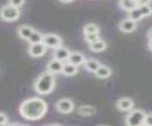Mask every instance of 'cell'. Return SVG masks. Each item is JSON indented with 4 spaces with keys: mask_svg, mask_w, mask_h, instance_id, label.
<instances>
[{
    "mask_svg": "<svg viewBox=\"0 0 152 126\" xmlns=\"http://www.w3.org/2000/svg\"><path fill=\"white\" fill-rule=\"evenodd\" d=\"M96 108L91 105H81L78 108V113L79 115L83 117H90L96 114Z\"/></svg>",
    "mask_w": 152,
    "mask_h": 126,
    "instance_id": "cell-19",
    "label": "cell"
},
{
    "mask_svg": "<svg viewBox=\"0 0 152 126\" xmlns=\"http://www.w3.org/2000/svg\"><path fill=\"white\" fill-rule=\"evenodd\" d=\"M59 1L62 3H70V2L74 1V0H59Z\"/></svg>",
    "mask_w": 152,
    "mask_h": 126,
    "instance_id": "cell-30",
    "label": "cell"
},
{
    "mask_svg": "<svg viewBox=\"0 0 152 126\" xmlns=\"http://www.w3.org/2000/svg\"><path fill=\"white\" fill-rule=\"evenodd\" d=\"M78 73V67L75 66L73 64H70V63H66L64 64V67L63 69H62V74L66 77H71V76H74L76 74Z\"/></svg>",
    "mask_w": 152,
    "mask_h": 126,
    "instance_id": "cell-16",
    "label": "cell"
},
{
    "mask_svg": "<svg viewBox=\"0 0 152 126\" xmlns=\"http://www.w3.org/2000/svg\"><path fill=\"white\" fill-rule=\"evenodd\" d=\"M88 46H89V49L93 51V52H102V51L107 49V45L104 40L99 39L91 44H88Z\"/></svg>",
    "mask_w": 152,
    "mask_h": 126,
    "instance_id": "cell-17",
    "label": "cell"
},
{
    "mask_svg": "<svg viewBox=\"0 0 152 126\" xmlns=\"http://www.w3.org/2000/svg\"><path fill=\"white\" fill-rule=\"evenodd\" d=\"M9 4L19 9L25 4V0H9Z\"/></svg>",
    "mask_w": 152,
    "mask_h": 126,
    "instance_id": "cell-25",
    "label": "cell"
},
{
    "mask_svg": "<svg viewBox=\"0 0 152 126\" xmlns=\"http://www.w3.org/2000/svg\"><path fill=\"white\" fill-rule=\"evenodd\" d=\"M64 67V62L58 60V59H51L47 64V70L52 73V74H59L62 73V69Z\"/></svg>",
    "mask_w": 152,
    "mask_h": 126,
    "instance_id": "cell-10",
    "label": "cell"
},
{
    "mask_svg": "<svg viewBox=\"0 0 152 126\" xmlns=\"http://www.w3.org/2000/svg\"><path fill=\"white\" fill-rule=\"evenodd\" d=\"M100 66H101V64H100L99 61L95 60V59H93V58L86 59L85 63H84V67H85V68L87 69L88 71L92 72V73H94L95 71H96Z\"/></svg>",
    "mask_w": 152,
    "mask_h": 126,
    "instance_id": "cell-18",
    "label": "cell"
},
{
    "mask_svg": "<svg viewBox=\"0 0 152 126\" xmlns=\"http://www.w3.org/2000/svg\"><path fill=\"white\" fill-rule=\"evenodd\" d=\"M144 125L152 126V113H149V114H146L145 115V121H144Z\"/></svg>",
    "mask_w": 152,
    "mask_h": 126,
    "instance_id": "cell-27",
    "label": "cell"
},
{
    "mask_svg": "<svg viewBox=\"0 0 152 126\" xmlns=\"http://www.w3.org/2000/svg\"><path fill=\"white\" fill-rule=\"evenodd\" d=\"M55 87V77L54 74L49 71L43 72L36 79L34 83V90L39 95H48L54 90Z\"/></svg>",
    "mask_w": 152,
    "mask_h": 126,
    "instance_id": "cell-2",
    "label": "cell"
},
{
    "mask_svg": "<svg viewBox=\"0 0 152 126\" xmlns=\"http://www.w3.org/2000/svg\"><path fill=\"white\" fill-rule=\"evenodd\" d=\"M43 37H44V34H42L40 31H37V30H34L32 33H31V35L30 36V38L28 39V42L30 44L42 43V42H43Z\"/></svg>",
    "mask_w": 152,
    "mask_h": 126,
    "instance_id": "cell-20",
    "label": "cell"
},
{
    "mask_svg": "<svg viewBox=\"0 0 152 126\" xmlns=\"http://www.w3.org/2000/svg\"><path fill=\"white\" fill-rule=\"evenodd\" d=\"M112 70L108 66H104V64H101L96 71L94 72V75L99 79H107L111 76Z\"/></svg>",
    "mask_w": 152,
    "mask_h": 126,
    "instance_id": "cell-14",
    "label": "cell"
},
{
    "mask_svg": "<svg viewBox=\"0 0 152 126\" xmlns=\"http://www.w3.org/2000/svg\"><path fill=\"white\" fill-rule=\"evenodd\" d=\"M8 116L6 114L2 113V112H0V125H6L8 124Z\"/></svg>",
    "mask_w": 152,
    "mask_h": 126,
    "instance_id": "cell-26",
    "label": "cell"
},
{
    "mask_svg": "<svg viewBox=\"0 0 152 126\" xmlns=\"http://www.w3.org/2000/svg\"><path fill=\"white\" fill-rule=\"evenodd\" d=\"M85 61H86V57L83 53L77 52V51H71L66 62H69L70 64H75V66L79 67V66H81V64H84Z\"/></svg>",
    "mask_w": 152,
    "mask_h": 126,
    "instance_id": "cell-12",
    "label": "cell"
},
{
    "mask_svg": "<svg viewBox=\"0 0 152 126\" xmlns=\"http://www.w3.org/2000/svg\"><path fill=\"white\" fill-rule=\"evenodd\" d=\"M84 36H85V40L88 44H91L93 42L101 39L100 33H87V34H84Z\"/></svg>",
    "mask_w": 152,
    "mask_h": 126,
    "instance_id": "cell-24",
    "label": "cell"
},
{
    "mask_svg": "<svg viewBox=\"0 0 152 126\" xmlns=\"http://www.w3.org/2000/svg\"><path fill=\"white\" fill-rule=\"evenodd\" d=\"M70 52L71 51L69 49H66V48H65V46H58V48L54 49L53 58L58 59V60L62 61V62H65V61H68Z\"/></svg>",
    "mask_w": 152,
    "mask_h": 126,
    "instance_id": "cell-11",
    "label": "cell"
},
{
    "mask_svg": "<svg viewBox=\"0 0 152 126\" xmlns=\"http://www.w3.org/2000/svg\"><path fill=\"white\" fill-rule=\"evenodd\" d=\"M139 4L137 0H119V7L126 12H130L136 9Z\"/></svg>",
    "mask_w": 152,
    "mask_h": 126,
    "instance_id": "cell-15",
    "label": "cell"
},
{
    "mask_svg": "<svg viewBox=\"0 0 152 126\" xmlns=\"http://www.w3.org/2000/svg\"><path fill=\"white\" fill-rule=\"evenodd\" d=\"M48 104L41 98H30L24 101L19 107L22 118L28 120H39L47 114Z\"/></svg>",
    "mask_w": 152,
    "mask_h": 126,
    "instance_id": "cell-1",
    "label": "cell"
},
{
    "mask_svg": "<svg viewBox=\"0 0 152 126\" xmlns=\"http://www.w3.org/2000/svg\"><path fill=\"white\" fill-rule=\"evenodd\" d=\"M128 18L133 21H135V22H139L140 20H142V13L139 10V8H136L134 9V10H132L130 12H128Z\"/></svg>",
    "mask_w": 152,
    "mask_h": 126,
    "instance_id": "cell-22",
    "label": "cell"
},
{
    "mask_svg": "<svg viewBox=\"0 0 152 126\" xmlns=\"http://www.w3.org/2000/svg\"><path fill=\"white\" fill-rule=\"evenodd\" d=\"M116 107L118 110L122 112H128L134 107V101H133L130 98L124 97L119 99L116 102Z\"/></svg>",
    "mask_w": 152,
    "mask_h": 126,
    "instance_id": "cell-9",
    "label": "cell"
},
{
    "mask_svg": "<svg viewBox=\"0 0 152 126\" xmlns=\"http://www.w3.org/2000/svg\"><path fill=\"white\" fill-rule=\"evenodd\" d=\"M148 49L152 51V40H149V42H148Z\"/></svg>",
    "mask_w": 152,
    "mask_h": 126,
    "instance_id": "cell-31",
    "label": "cell"
},
{
    "mask_svg": "<svg viewBox=\"0 0 152 126\" xmlns=\"http://www.w3.org/2000/svg\"><path fill=\"white\" fill-rule=\"evenodd\" d=\"M138 1V4H139V6L142 5V4H149V2L151 0H137Z\"/></svg>",
    "mask_w": 152,
    "mask_h": 126,
    "instance_id": "cell-28",
    "label": "cell"
},
{
    "mask_svg": "<svg viewBox=\"0 0 152 126\" xmlns=\"http://www.w3.org/2000/svg\"><path fill=\"white\" fill-rule=\"evenodd\" d=\"M83 33H100V28L94 23H88L83 28Z\"/></svg>",
    "mask_w": 152,
    "mask_h": 126,
    "instance_id": "cell-21",
    "label": "cell"
},
{
    "mask_svg": "<svg viewBox=\"0 0 152 126\" xmlns=\"http://www.w3.org/2000/svg\"><path fill=\"white\" fill-rule=\"evenodd\" d=\"M137 28V22L133 21L129 18H126L120 22L119 24V30H120L124 33H131Z\"/></svg>",
    "mask_w": 152,
    "mask_h": 126,
    "instance_id": "cell-8",
    "label": "cell"
},
{
    "mask_svg": "<svg viewBox=\"0 0 152 126\" xmlns=\"http://www.w3.org/2000/svg\"><path fill=\"white\" fill-rule=\"evenodd\" d=\"M33 30H34V29L31 26L21 25V26H19L18 29H17V34L21 39L28 41V39L30 38V36L31 35Z\"/></svg>",
    "mask_w": 152,
    "mask_h": 126,
    "instance_id": "cell-13",
    "label": "cell"
},
{
    "mask_svg": "<svg viewBox=\"0 0 152 126\" xmlns=\"http://www.w3.org/2000/svg\"><path fill=\"white\" fill-rule=\"evenodd\" d=\"M146 113L141 109H131L128 111L126 117V124L127 126H141L144 125Z\"/></svg>",
    "mask_w": 152,
    "mask_h": 126,
    "instance_id": "cell-3",
    "label": "cell"
},
{
    "mask_svg": "<svg viewBox=\"0 0 152 126\" xmlns=\"http://www.w3.org/2000/svg\"><path fill=\"white\" fill-rule=\"evenodd\" d=\"M138 8H139V10L144 18L152 15V7L149 4H142V5L138 6Z\"/></svg>",
    "mask_w": 152,
    "mask_h": 126,
    "instance_id": "cell-23",
    "label": "cell"
},
{
    "mask_svg": "<svg viewBox=\"0 0 152 126\" xmlns=\"http://www.w3.org/2000/svg\"><path fill=\"white\" fill-rule=\"evenodd\" d=\"M56 109L61 114H70L74 110V104L69 99H60L56 102Z\"/></svg>",
    "mask_w": 152,
    "mask_h": 126,
    "instance_id": "cell-6",
    "label": "cell"
},
{
    "mask_svg": "<svg viewBox=\"0 0 152 126\" xmlns=\"http://www.w3.org/2000/svg\"><path fill=\"white\" fill-rule=\"evenodd\" d=\"M19 17H20V11L18 8L8 4L0 9V18L5 22H14Z\"/></svg>",
    "mask_w": 152,
    "mask_h": 126,
    "instance_id": "cell-4",
    "label": "cell"
},
{
    "mask_svg": "<svg viewBox=\"0 0 152 126\" xmlns=\"http://www.w3.org/2000/svg\"><path fill=\"white\" fill-rule=\"evenodd\" d=\"M47 46L43 43H37V44H30L28 52V55L33 58H39L44 56L47 52Z\"/></svg>",
    "mask_w": 152,
    "mask_h": 126,
    "instance_id": "cell-7",
    "label": "cell"
},
{
    "mask_svg": "<svg viewBox=\"0 0 152 126\" xmlns=\"http://www.w3.org/2000/svg\"><path fill=\"white\" fill-rule=\"evenodd\" d=\"M43 44L49 49H56L58 46H63V39L59 35L54 33H47L43 37Z\"/></svg>",
    "mask_w": 152,
    "mask_h": 126,
    "instance_id": "cell-5",
    "label": "cell"
},
{
    "mask_svg": "<svg viewBox=\"0 0 152 126\" xmlns=\"http://www.w3.org/2000/svg\"><path fill=\"white\" fill-rule=\"evenodd\" d=\"M147 37H148L149 40H152V28L148 30V32H147Z\"/></svg>",
    "mask_w": 152,
    "mask_h": 126,
    "instance_id": "cell-29",
    "label": "cell"
}]
</instances>
